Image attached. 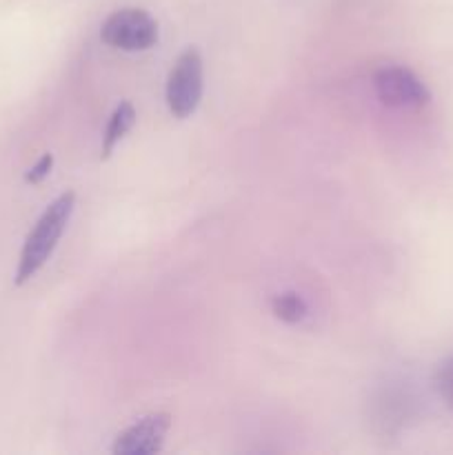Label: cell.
I'll list each match as a JSON object with an SVG mask.
<instances>
[{
	"instance_id": "3",
	"label": "cell",
	"mask_w": 453,
	"mask_h": 455,
	"mask_svg": "<svg viewBox=\"0 0 453 455\" xmlns=\"http://www.w3.org/2000/svg\"><path fill=\"white\" fill-rule=\"evenodd\" d=\"M204 87L203 56L195 47L185 49L173 62L167 78V107L173 118H189L200 105Z\"/></svg>"
},
{
	"instance_id": "6",
	"label": "cell",
	"mask_w": 453,
	"mask_h": 455,
	"mask_svg": "<svg viewBox=\"0 0 453 455\" xmlns=\"http://www.w3.org/2000/svg\"><path fill=\"white\" fill-rule=\"evenodd\" d=\"M136 124V109L129 100H123L118 107L114 109V114L109 116V123H107L105 133H102V154L100 158L107 160L114 149L118 147V142L123 140L124 136L129 133V129Z\"/></svg>"
},
{
	"instance_id": "9",
	"label": "cell",
	"mask_w": 453,
	"mask_h": 455,
	"mask_svg": "<svg viewBox=\"0 0 453 455\" xmlns=\"http://www.w3.org/2000/svg\"><path fill=\"white\" fill-rule=\"evenodd\" d=\"M52 167H53V156L44 154L43 158H40L38 163H36L34 167L25 173V182H29V185H38L40 180H44V178L49 176Z\"/></svg>"
},
{
	"instance_id": "5",
	"label": "cell",
	"mask_w": 453,
	"mask_h": 455,
	"mask_svg": "<svg viewBox=\"0 0 453 455\" xmlns=\"http://www.w3.org/2000/svg\"><path fill=\"white\" fill-rule=\"evenodd\" d=\"M169 429H171L169 413H149L118 434L111 451L115 455H154L163 449Z\"/></svg>"
},
{
	"instance_id": "2",
	"label": "cell",
	"mask_w": 453,
	"mask_h": 455,
	"mask_svg": "<svg viewBox=\"0 0 453 455\" xmlns=\"http://www.w3.org/2000/svg\"><path fill=\"white\" fill-rule=\"evenodd\" d=\"M100 40L120 52H147L158 43V22L140 7H123L100 27Z\"/></svg>"
},
{
	"instance_id": "7",
	"label": "cell",
	"mask_w": 453,
	"mask_h": 455,
	"mask_svg": "<svg viewBox=\"0 0 453 455\" xmlns=\"http://www.w3.org/2000/svg\"><path fill=\"white\" fill-rule=\"evenodd\" d=\"M271 309H274L275 318H280L282 323L298 324L306 315V302H305V298L298 296V293L287 291V293H280V296L274 298V302H271Z\"/></svg>"
},
{
	"instance_id": "1",
	"label": "cell",
	"mask_w": 453,
	"mask_h": 455,
	"mask_svg": "<svg viewBox=\"0 0 453 455\" xmlns=\"http://www.w3.org/2000/svg\"><path fill=\"white\" fill-rule=\"evenodd\" d=\"M76 207V194L74 191H65V194L58 196L53 203H49V207L44 209L43 216L38 218V222L34 225V229L27 235L25 244H22L20 260H18L16 269V284H25L27 280L34 278L40 269L44 267V262L52 258L53 249H56L58 240L65 234L67 225H69V218L74 213Z\"/></svg>"
},
{
	"instance_id": "4",
	"label": "cell",
	"mask_w": 453,
	"mask_h": 455,
	"mask_svg": "<svg viewBox=\"0 0 453 455\" xmlns=\"http://www.w3.org/2000/svg\"><path fill=\"white\" fill-rule=\"evenodd\" d=\"M376 96L393 109H422L429 105L431 92L420 76L402 65H385L371 76Z\"/></svg>"
},
{
	"instance_id": "8",
	"label": "cell",
	"mask_w": 453,
	"mask_h": 455,
	"mask_svg": "<svg viewBox=\"0 0 453 455\" xmlns=\"http://www.w3.org/2000/svg\"><path fill=\"white\" fill-rule=\"evenodd\" d=\"M433 385H435V391H438L440 400L444 403V407L453 413V354L438 364Z\"/></svg>"
}]
</instances>
